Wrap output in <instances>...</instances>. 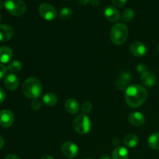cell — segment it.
<instances>
[{"instance_id": "12", "label": "cell", "mask_w": 159, "mask_h": 159, "mask_svg": "<svg viewBox=\"0 0 159 159\" xmlns=\"http://www.w3.org/2000/svg\"><path fill=\"white\" fill-rule=\"evenodd\" d=\"M104 16L110 22H116L120 18L119 10L114 6H108L104 9Z\"/></svg>"}, {"instance_id": "39", "label": "cell", "mask_w": 159, "mask_h": 159, "mask_svg": "<svg viewBox=\"0 0 159 159\" xmlns=\"http://www.w3.org/2000/svg\"><path fill=\"white\" fill-rule=\"evenodd\" d=\"M86 159H92V158H86Z\"/></svg>"}, {"instance_id": "16", "label": "cell", "mask_w": 159, "mask_h": 159, "mask_svg": "<svg viewBox=\"0 0 159 159\" xmlns=\"http://www.w3.org/2000/svg\"><path fill=\"white\" fill-rule=\"evenodd\" d=\"M65 107L66 111L70 114H76L79 113V109H80L79 102L72 98H70L65 101Z\"/></svg>"}, {"instance_id": "18", "label": "cell", "mask_w": 159, "mask_h": 159, "mask_svg": "<svg viewBox=\"0 0 159 159\" xmlns=\"http://www.w3.org/2000/svg\"><path fill=\"white\" fill-rule=\"evenodd\" d=\"M112 158L113 159H128L129 152L126 148L116 147L113 150Z\"/></svg>"}, {"instance_id": "27", "label": "cell", "mask_w": 159, "mask_h": 159, "mask_svg": "<svg viewBox=\"0 0 159 159\" xmlns=\"http://www.w3.org/2000/svg\"><path fill=\"white\" fill-rule=\"evenodd\" d=\"M137 70H138V71L141 75H142L143 73L148 71L147 66H146L145 65H144V64H139V65L137 66Z\"/></svg>"}, {"instance_id": "24", "label": "cell", "mask_w": 159, "mask_h": 159, "mask_svg": "<svg viewBox=\"0 0 159 159\" xmlns=\"http://www.w3.org/2000/svg\"><path fill=\"white\" fill-rule=\"evenodd\" d=\"M72 16V9L69 7H64L59 12V16L63 20L69 19Z\"/></svg>"}, {"instance_id": "26", "label": "cell", "mask_w": 159, "mask_h": 159, "mask_svg": "<svg viewBox=\"0 0 159 159\" xmlns=\"http://www.w3.org/2000/svg\"><path fill=\"white\" fill-rule=\"evenodd\" d=\"M31 107L34 111H39L40 109L41 108V102H40V99H34V101L31 103Z\"/></svg>"}, {"instance_id": "8", "label": "cell", "mask_w": 159, "mask_h": 159, "mask_svg": "<svg viewBox=\"0 0 159 159\" xmlns=\"http://www.w3.org/2000/svg\"><path fill=\"white\" fill-rule=\"evenodd\" d=\"M14 122V115L12 111L8 110H2L0 112V126L3 128L11 127Z\"/></svg>"}, {"instance_id": "31", "label": "cell", "mask_w": 159, "mask_h": 159, "mask_svg": "<svg viewBox=\"0 0 159 159\" xmlns=\"http://www.w3.org/2000/svg\"><path fill=\"white\" fill-rule=\"evenodd\" d=\"M5 159H20L19 158L18 156H16V155H13V154H9V155H8L6 157V158Z\"/></svg>"}, {"instance_id": "36", "label": "cell", "mask_w": 159, "mask_h": 159, "mask_svg": "<svg viewBox=\"0 0 159 159\" xmlns=\"http://www.w3.org/2000/svg\"><path fill=\"white\" fill-rule=\"evenodd\" d=\"M3 6H4V2H2L1 0H0V9H2Z\"/></svg>"}, {"instance_id": "11", "label": "cell", "mask_w": 159, "mask_h": 159, "mask_svg": "<svg viewBox=\"0 0 159 159\" xmlns=\"http://www.w3.org/2000/svg\"><path fill=\"white\" fill-rule=\"evenodd\" d=\"M14 30L12 26L0 24V42H6L13 37Z\"/></svg>"}, {"instance_id": "19", "label": "cell", "mask_w": 159, "mask_h": 159, "mask_svg": "<svg viewBox=\"0 0 159 159\" xmlns=\"http://www.w3.org/2000/svg\"><path fill=\"white\" fill-rule=\"evenodd\" d=\"M124 143L129 148H134L136 146H138V143H139V138H138L136 134H129L124 138Z\"/></svg>"}, {"instance_id": "30", "label": "cell", "mask_w": 159, "mask_h": 159, "mask_svg": "<svg viewBox=\"0 0 159 159\" xmlns=\"http://www.w3.org/2000/svg\"><path fill=\"white\" fill-rule=\"evenodd\" d=\"M6 97V92L3 89L0 88V104L2 103L3 102L5 101Z\"/></svg>"}, {"instance_id": "32", "label": "cell", "mask_w": 159, "mask_h": 159, "mask_svg": "<svg viewBox=\"0 0 159 159\" xmlns=\"http://www.w3.org/2000/svg\"><path fill=\"white\" fill-rule=\"evenodd\" d=\"M91 1L92 0H77V2L80 5H86Z\"/></svg>"}, {"instance_id": "9", "label": "cell", "mask_w": 159, "mask_h": 159, "mask_svg": "<svg viewBox=\"0 0 159 159\" xmlns=\"http://www.w3.org/2000/svg\"><path fill=\"white\" fill-rule=\"evenodd\" d=\"M130 51L135 57H143L147 53V48L140 41H134L130 44Z\"/></svg>"}, {"instance_id": "28", "label": "cell", "mask_w": 159, "mask_h": 159, "mask_svg": "<svg viewBox=\"0 0 159 159\" xmlns=\"http://www.w3.org/2000/svg\"><path fill=\"white\" fill-rule=\"evenodd\" d=\"M113 4L116 7H122L127 3V0H112Z\"/></svg>"}, {"instance_id": "17", "label": "cell", "mask_w": 159, "mask_h": 159, "mask_svg": "<svg viewBox=\"0 0 159 159\" xmlns=\"http://www.w3.org/2000/svg\"><path fill=\"white\" fill-rule=\"evenodd\" d=\"M141 79L143 84L146 86L152 87L156 84V77L153 73L148 71L141 75Z\"/></svg>"}, {"instance_id": "1", "label": "cell", "mask_w": 159, "mask_h": 159, "mask_svg": "<svg viewBox=\"0 0 159 159\" xmlns=\"http://www.w3.org/2000/svg\"><path fill=\"white\" fill-rule=\"evenodd\" d=\"M148 92L142 85L134 84L128 86L125 92V101L131 108H138L145 102Z\"/></svg>"}, {"instance_id": "38", "label": "cell", "mask_w": 159, "mask_h": 159, "mask_svg": "<svg viewBox=\"0 0 159 159\" xmlns=\"http://www.w3.org/2000/svg\"><path fill=\"white\" fill-rule=\"evenodd\" d=\"M1 18H2V16H1V13H0V20H1Z\"/></svg>"}, {"instance_id": "37", "label": "cell", "mask_w": 159, "mask_h": 159, "mask_svg": "<svg viewBox=\"0 0 159 159\" xmlns=\"http://www.w3.org/2000/svg\"><path fill=\"white\" fill-rule=\"evenodd\" d=\"M158 51H159V43H158Z\"/></svg>"}, {"instance_id": "35", "label": "cell", "mask_w": 159, "mask_h": 159, "mask_svg": "<svg viewBox=\"0 0 159 159\" xmlns=\"http://www.w3.org/2000/svg\"><path fill=\"white\" fill-rule=\"evenodd\" d=\"M99 159H111L108 155H102Z\"/></svg>"}, {"instance_id": "5", "label": "cell", "mask_w": 159, "mask_h": 159, "mask_svg": "<svg viewBox=\"0 0 159 159\" xmlns=\"http://www.w3.org/2000/svg\"><path fill=\"white\" fill-rule=\"evenodd\" d=\"M4 7L15 16H21L26 11V5L23 0H5Z\"/></svg>"}, {"instance_id": "15", "label": "cell", "mask_w": 159, "mask_h": 159, "mask_svg": "<svg viewBox=\"0 0 159 159\" xmlns=\"http://www.w3.org/2000/svg\"><path fill=\"white\" fill-rule=\"evenodd\" d=\"M19 79L16 75L9 74L5 79V85L10 91L16 90L19 86Z\"/></svg>"}, {"instance_id": "21", "label": "cell", "mask_w": 159, "mask_h": 159, "mask_svg": "<svg viewBox=\"0 0 159 159\" xmlns=\"http://www.w3.org/2000/svg\"><path fill=\"white\" fill-rule=\"evenodd\" d=\"M148 146L153 150L159 149V133H154L151 135L148 140Z\"/></svg>"}, {"instance_id": "3", "label": "cell", "mask_w": 159, "mask_h": 159, "mask_svg": "<svg viewBox=\"0 0 159 159\" xmlns=\"http://www.w3.org/2000/svg\"><path fill=\"white\" fill-rule=\"evenodd\" d=\"M128 28L123 23H116L110 30V40L115 45H121L128 37Z\"/></svg>"}, {"instance_id": "7", "label": "cell", "mask_w": 159, "mask_h": 159, "mask_svg": "<svg viewBox=\"0 0 159 159\" xmlns=\"http://www.w3.org/2000/svg\"><path fill=\"white\" fill-rule=\"evenodd\" d=\"M61 152L68 158L72 159L75 158L79 154V148L75 143L71 141H65L61 144Z\"/></svg>"}, {"instance_id": "23", "label": "cell", "mask_w": 159, "mask_h": 159, "mask_svg": "<svg viewBox=\"0 0 159 159\" xmlns=\"http://www.w3.org/2000/svg\"><path fill=\"white\" fill-rule=\"evenodd\" d=\"M134 17V11L132 9H124L122 14V19L124 22H130Z\"/></svg>"}, {"instance_id": "29", "label": "cell", "mask_w": 159, "mask_h": 159, "mask_svg": "<svg viewBox=\"0 0 159 159\" xmlns=\"http://www.w3.org/2000/svg\"><path fill=\"white\" fill-rule=\"evenodd\" d=\"M6 71H7V68L3 65L0 64V80L6 75Z\"/></svg>"}, {"instance_id": "20", "label": "cell", "mask_w": 159, "mask_h": 159, "mask_svg": "<svg viewBox=\"0 0 159 159\" xmlns=\"http://www.w3.org/2000/svg\"><path fill=\"white\" fill-rule=\"evenodd\" d=\"M57 96L53 93H47L43 96V102L48 107H54L57 103Z\"/></svg>"}, {"instance_id": "13", "label": "cell", "mask_w": 159, "mask_h": 159, "mask_svg": "<svg viewBox=\"0 0 159 159\" xmlns=\"http://www.w3.org/2000/svg\"><path fill=\"white\" fill-rule=\"evenodd\" d=\"M128 121L132 125L140 127L145 123V117H144V114L140 112H133L129 114Z\"/></svg>"}, {"instance_id": "4", "label": "cell", "mask_w": 159, "mask_h": 159, "mask_svg": "<svg viewBox=\"0 0 159 159\" xmlns=\"http://www.w3.org/2000/svg\"><path fill=\"white\" fill-rule=\"evenodd\" d=\"M73 128L79 134H86L91 130V120L87 115H79L73 120Z\"/></svg>"}, {"instance_id": "14", "label": "cell", "mask_w": 159, "mask_h": 159, "mask_svg": "<svg viewBox=\"0 0 159 159\" xmlns=\"http://www.w3.org/2000/svg\"><path fill=\"white\" fill-rule=\"evenodd\" d=\"M13 56L12 50L8 46H2L0 48V62L2 64L9 63Z\"/></svg>"}, {"instance_id": "10", "label": "cell", "mask_w": 159, "mask_h": 159, "mask_svg": "<svg viewBox=\"0 0 159 159\" xmlns=\"http://www.w3.org/2000/svg\"><path fill=\"white\" fill-rule=\"evenodd\" d=\"M131 79V75L127 71H123L116 82V87L119 90H123L128 87V84Z\"/></svg>"}, {"instance_id": "2", "label": "cell", "mask_w": 159, "mask_h": 159, "mask_svg": "<svg viewBox=\"0 0 159 159\" xmlns=\"http://www.w3.org/2000/svg\"><path fill=\"white\" fill-rule=\"evenodd\" d=\"M23 95L29 99H38L42 94L43 87L40 81L34 77H30L26 79L22 88Z\"/></svg>"}, {"instance_id": "34", "label": "cell", "mask_w": 159, "mask_h": 159, "mask_svg": "<svg viewBox=\"0 0 159 159\" xmlns=\"http://www.w3.org/2000/svg\"><path fill=\"white\" fill-rule=\"evenodd\" d=\"M40 159H54V157L51 156V155H45L43 156V158H41Z\"/></svg>"}, {"instance_id": "6", "label": "cell", "mask_w": 159, "mask_h": 159, "mask_svg": "<svg viewBox=\"0 0 159 159\" xmlns=\"http://www.w3.org/2000/svg\"><path fill=\"white\" fill-rule=\"evenodd\" d=\"M39 13L43 20L47 21L54 20L57 17V10L55 8L48 3H42L38 8Z\"/></svg>"}, {"instance_id": "25", "label": "cell", "mask_w": 159, "mask_h": 159, "mask_svg": "<svg viewBox=\"0 0 159 159\" xmlns=\"http://www.w3.org/2000/svg\"><path fill=\"white\" fill-rule=\"evenodd\" d=\"M92 109H93V105L90 102H84L82 104V107H81V110H82L83 114L87 115L88 113H89L91 112Z\"/></svg>"}, {"instance_id": "22", "label": "cell", "mask_w": 159, "mask_h": 159, "mask_svg": "<svg viewBox=\"0 0 159 159\" xmlns=\"http://www.w3.org/2000/svg\"><path fill=\"white\" fill-rule=\"evenodd\" d=\"M7 69L9 70L10 72L16 73L19 72L20 70L22 69V64L20 61H12L9 62L7 65Z\"/></svg>"}, {"instance_id": "33", "label": "cell", "mask_w": 159, "mask_h": 159, "mask_svg": "<svg viewBox=\"0 0 159 159\" xmlns=\"http://www.w3.org/2000/svg\"><path fill=\"white\" fill-rule=\"evenodd\" d=\"M5 144V141H4V138H2V136H0V150L3 148Z\"/></svg>"}]
</instances>
